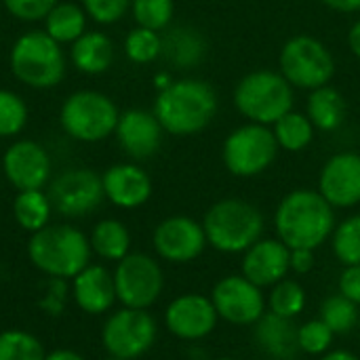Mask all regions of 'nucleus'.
<instances>
[{"label": "nucleus", "mask_w": 360, "mask_h": 360, "mask_svg": "<svg viewBox=\"0 0 360 360\" xmlns=\"http://www.w3.org/2000/svg\"><path fill=\"white\" fill-rule=\"evenodd\" d=\"M55 4H57V0H4L6 11L21 21L44 19L53 11Z\"/></svg>", "instance_id": "ea45409f"}, {"label": "nucleus", "mask_w": 360, "mask_h": 360, "mask_svg": "<svg viewBox=\"0 0 360 360\" xmlns=\"http://www.w3.org/2000/svg\"><path fill=\"white\" fill-rule=\"evenodd\" d=\"M205 51H207V44H205V38L200 36V32H196L194 27H188V25H179V27L169 30V34L162 38L160 55L171 65L186 70V68L198 65L205 57Z\"/></svg>", "instance_id": "5701e85b"}, {"label": "nucleus", "mask_w": 360, "mask_h": 360, "mask_svg": "<svg viewBox=\"0 0 360 360\" xmlns=\"http://www.w3.org/2000/svg\"><path fill=\"white\" fill-rule=\"evenodd\" d=\"M114 133L127 156L135 160H146L160 150L165 129L154 112L127 110L124 114H120Z\"/></svg>", "instance_id": "aec40b11"}, {"label": "nucleus", "mask_w": 360, "mask_h": 360, "mask_svg": "<svg viewBox=\"0 0 360 360\" xmlns=\"http://www.w3.org/2000/svg\"><path fill=\"white\" fill-rule=\"evenodd\" d=\"M51 211H53L51 198L42 190H23L15 196L13 202L15 221L19 224V228H23L30 234L49 226Z\"/></svg>", "instance_id": "bb28decb"}, {"label": "nucleus", "mask_w": 360, "mask_h": 360, "mask_svg": "<svg viewBox=\"0 0 360 360\" xmlns=\"http://www.w3.org/2000/svg\"><path fill=\"white\" fill-rule=\"evenodd\" d=\"M338 293L348 297L360 306V264L359 266H344L340 281H338Z\"/></svg>", "instance_id": "a19ab883"}, {"label": "nucleus", "mask_w": 360, "mask_h": 360, "mask_svg": "<svg viewBox=\"0 0 360 360\" xmlns=\"http://www.w3.org/2000/svg\"><path fill=\"white\" fill-rule=\"evenodd\" d=\"M274 131L266 124L249 122L234 129L224 141L221 158L226 169L236 177H255L264 173L278 154Z\"/></svg>", "instance_id": "9b49d317"}, {"label": "nucleus", "mask_w": 360, "mask_h": 360, "mask_svg": "<svg viewBox=\"0 0 360 360\" xmlns=\"http://www.w3.org/2000/svg\"><path fill=\"white\" fill-rule=\"evenodd\" d=\"M202 228L211 249L228 255H238L262 238L264 215L249 200L224 198L205 213Z\"/></svg>", "instance_id": "20e7f679"}, {"label": "nucleus", "mask_w": 360, "mask_h": 360, "mask_svg": "<svg viewBox=\"0 0 360 360\" xmlns=\"http://www.w3.org/2000/svg\"><path fill=\"white\" fill-rule=\"evenodd\" d=\"M331 249L342 266L360 264V215H350L340 221L331 234Z\"/></svg>", "instance_id": "473e14b6"}, {"label": "nucleus", "mask_w": 360, "mask_h": 360, "mask_svg": "<svg viewBox=\"0 0 360 360\" xmlns=\"http://www.w3.org/2000/svg\"><path fill=\"white\" fill-rule=\"evenodd\" d=\"M42 342L25 329L0 331V360H44Z\"/></svg>", "instance_id": "2f4dec72"}, {"label": "nucleus", "mask_w": 360, "mask_h": 360, "mask_svg": "<svg viewBox=\"0 0 360 360\" xmlns=\"http://www.w3.org/2000/svg\"><path fill=\"white\" fill-rule=\"evenodd\" d=\"M217 323V310L211 297L202 293L177 295L165 310L167 331L181 342H200L209 338Z\"/></svg>", "instance_id": "2eb2a0df"}, {"label": "nucleus", "mask_w": 360, "mask_h": 360, "mask_svg": "<svg viewBox=\"0 0 360 360\" xmlns=\"http://www.w3.org/2000/svg\"><path fill=\"white\" fill-rule=\"evenodd\" d=\"M217 114L215 89L198 78L173 80L154 101V116L165 133L186 137L200 133Z\"/></svg>", "instance_id": "f03ea898"}, {"label": "nucleus", "mask_w": 360, "mask_h": 360, "mask_svg": "<svg viewBox=\"0 0 360 360\" xmlns=\"http://www.w3.org/2000/svg\"><path fill=\"white\" fill-rule=\"evenodd\" d=\"M68 295H70L68 281H63V278H49V283L44 285V291H42V295L38 300V306H40V310L44 314L59 316L65 310Z\"/></svg>", "instance_id": "4c0bfd02"}, {"label": "nucleus", "mask_w": 360, "mask_h": 360, "mask_svg": "<svg viewBox=\"0 0 360 360\" xmlns=\"http://www.w3.org/2000/svg\"><path fill=\"white\" fill-rule=\"evenodd\" d=\"M360 306L344 297L342 293L329 295L319 308V319L338 335H348L356 329L360 321Z\"/></svg>", "instance_id": "7c9ffc66"}, {"label": "nucleus", "mask_w": 360, "mask_h": 360, "mask_svg": "<svg viewBox=\"0 0 360 360\" xmlns=\"http://www.w3.org/2000/svg\"><path fill=\"white\" fill-rule=\"evenodd\" d=\"M240 274L262 289H270L291 274V249L281 238H259L243 253Z\"/></svg>", "instance_id": "a211bd4d"}, {"label": "nucleus", "mask_w": 360, "mask_h": 360, "mask_svg": "<svg viewBox=\"0 0 360 360\" xmlns=\"http://www.w3.org/2000/svg\"><path fill=\"white\" fill-rule=\"evenodd\" d=\"M61 127L78 141H101L116 131L120 112L116 103L97 91H78L61 105Z\"/></svg>", "instance_id": "0eeeda50"}, {"label": "nucleus", "mask_w": 360, "mask_h": 360, "mask_svg": "<svg viewBox=\"0 0 360 360\" xmlns=\"http://www.w3.org/2000/svg\"><path fill=\"white\" fill-rule=\"evenodd\" d=\"M253 340L257 348L274 360H295L302 352L297 346V325L291 319L266 312L253 325Z\"/></svg>", "instance_id": "4be33fe9"}, {"label": "nucleus", "mask_w": 360, "mask_h": 360, "mask_svg": "<svg viewBox=\"0 0 360 360\" xmlns=\"http://www.w3.org/2000/svg\"><path fill=\"white\" fill-rule=\"evenodd\" d=\"M335 209L319 190H293L276 207L274 228L289 249L323 247L335 230Z\"/></svg>", "instance_id": "f257e3e1"}, {"label": "nucleus", "mask_w": 360, "mask_h": 360, "mask_svg": "<svg viewBox=\"0 0 360 360\" xmlns=\"http://www.w3.org/2000/svg\"><path fill=\"white\" fill-rule=\"evenodd\" d=\"M70 297L76 308L89 316L110 314L116 306V285L114 274L99 264H89L70 281Z\"/></svg>", "instance_id": "6ab92c4d"}, {"label": "nucleus", "mask_w": 360, "mask_h": 360, "mask_svg": "<svg viewBox=\"0 0 360 360\" xmlns=\"http://www.w3.org/2000/svg\"><path fill=\"white\" fill-rule=\"evenodd\" d=\"M105 198L118 209H137L143 207L152 196L150 175L131 162L114 165L101 175Z\"/></svg>", "instance_id": "412c9836"}, {"label": "nucleus", "mask_w": 360, "mask_h": 360, "mask_svg": "<svg viewBox=\"0 0 360 360\" xmlns=\"http://www.w3.org/2000/svg\"><path fill=\"white\" fill-rule=\"evenodd\" d=\"M91 255L89 236L70 224H49L27 240V259L46 278L72 281L91 264Z\"/></svg>", "instance_id": "7ed1b4c3"}, {"label": "nucleus", "mask_w": 360, "mask_h": 360, "mask_svg": "<svg viewBox=\"0 0 360 360\" xmlns=\"http://www.w3.org/2000/svg\"><path fill=\"white\" fill-rule=\"evenodd\" d=\"M49 198L59 215L82 217L93 213L101 205L105 194L101 177L95 171L70 169L51 181Z\"/></svg>", "instance_id": "ddd939ff"}, {"label": "nucleus", "mask_w": 360, "mask_h": 360, "mask_svg": "<svg viewBox=\"0 0 360 360\" xmlns=\"http://www.w3.org/2000/svg\"><path fill=\"white\" fill-rule=\"evenodd\" d=\"M272 131L278 141V148L287 152H302L304 148L310 146L314 137V124L310 122L308 114H300L293 110L278 118Z\"/></svg>", "instance_id": "c756f323"}, {"label": "nucleus", "mask_w": 360, "mask_h": 360, "mask_svg": "<svg viewBox=\"0 0 360 360\" xmlns=\"http://www.w3.org/2000/svg\"><path fill=\"white\" fill-rule=\"evenodd\" d=\"M281 74L291 86L314 91L329 84L335 74V61L319 38L300 34L289 38L281 51Z\"/></svg>", "instance_id": "9d476101"}, {"label": "nucleus", "mask_w": 360, "mask_h": 360, "mask_svg": "<svg viewBox=\"0 0 360 360\" xmlns=\"http://www.w3.org/2000/svg\"><path fill=\"white\" fill-rule=\"evenodd\" d=\"M234 105L251 122L268 127L293 110V86L283 74L257 70L236 84Z\"/></svg>", "instance_id": "39448f33"}, {"label": "nucleus", "mask_w": 360, "mask_h": 360, "mask_svg": "<svg viewBox=\"0 0 360 360\" xmlns=\"http://www.w3.org/2000/svg\"><path fill=\"white\" fill-rule=\"evenodd\" d=\"M173 13V0H133V17L139 27L160 32L171 23Z\"/></svg>", "instance_id": "c9c22d12"}, {"label": "nucleus", "mask_w": 360, "mask_h": 360, "mask_svg": "<svg viewBox=\"0 0 360 360\" xmlns=\"http://www.w3.org/2000/svg\"><path fill=\"white\" fill-rule=\"evenodd\" d=\"M116 300L122 308L150 310L165 291V272L156 257L133 251L114 268Z\"/></svg>", "instance_id": "1a4fd4ad"}, {"label": "nucleus", "mask_w": 360, "mask_h": 360, "mask_svg": "<svg viewBox=\"0 0 360 360\" xmlns=\"http://www.w3.org/2000/svg\"><path fill=\"white\" fill-rule=\"evenodd\" d=\"M105 360H122V359H116V356H105Z\"/></svg>", "instance_id": "09e8293b"}, {"label": "nucleus", "mask_w": 360, "mask_h": 360, "mask_svg": "<svg viewBox=\"0 0 360 360\" xmlns=\"http://www.w3.org/2000/svg\"><path fill=\"white\" fill-rule=\"evenodd\" d=\"M209 297L217 310L219 321H226L234 327H253L268 312L264 289L253 285L243 274L219 278L213 285Z\"/></svg>", "instance_id": "f8f14e48"}, {"label": "nucleus", "mask_w": 360, "mask_h": 360, "mask_svg": "<svg viewBox=\"0 0 360 360\" xmlns=\"http://www.w3.org/2000/svg\"><path fill=\"white\" fill-rule=\"evenodd\" d=\"M327 6L342 11V13H356L360 11V0H323Z\"/></svg>", "instance_id": "37998d69"}, {"label": "nucleus", "mask_w": 360, "mask_h": 360, "mask_svg": "<svg viewBox=\"0 0 360 360\" xmlns=\"http://www.w3.org/2000/svg\"><path fill=\"white\" fill-rule=\"evenodd\" d=\"M11 70L17 80L34 89L57 86L65 76V57L55 38L34 30L17 38L11 49Z\"/></svg>", "instance_id": "423d86ee"}, {"label": "nucleus", "mask_w": 360, "mask_h": 360, "mask_svg": "<svg viewBox=\"0 0 360 360\" xmlns=\"http://www.w3.org/2000/svg\"><path fill=\"white\" fill-rule=\"evenodd\" d=\"M84 13L93 17L97 23H114L131 6V0H82Z\"/></svg>", "instance_id": "58836bf2"}, {"label": "nucleus", "mask_w": 360, "mask_h": 360, "mask_svg": "<svg viewBox=\"0 0 360 360\" xmlns=\"http://www.w3.org/2000/svg\"><path fill=\"white\" fill-rule=\"evenodd\" d=\"M348 44H350V51L360 59V19L348 32Z\"/></svg>", "instance_id": "a18cd8bd"}, {"label": "nucleus", "mask_w": 360, "mask_h": 360, "mask_svg": "<svg viewBox=\"0 0 360 360\" xmlns=\"http://www.w3.org/2000/svg\"><path fill=\"white\" fill-rule=\"evenodd\" d=\"M213 360H236V359H232V356H219V359H213Z\"/></svg>", "instance_id": "de8ad7c7"}, {"label": "nucleus", "mask_w": 360, "mask_h": 360, "mask_svg": "<svg viewBox=\"0 0 360 360\" xmlns=\"http://www.w3.org/2000/svg\"><path fill=\"white\" fill-rule=\"evenodd\" d=\"M2 169L8 184L17 190H42L51 177V158L49 152L32 141L21 139L15 141L2 158Z\"/></svg>", "instance_id": "f3484780"}, {"label": "nucleus", "mask_w": 360, "mask_h": 360, "mask_svg": "<svg viewBox=\"0 0 360 360\" xmlns=\"http://www.w3.org/2000/svg\"><path fill=\"white\" fill-rule=\"evenodd\" d=\"M27 122V105L13 91L0 89V137L17 135Z\"/></svg>", "instance_id": "e433bc0d"}, {"label": "nucleus", "mask_w": 360, "mask_h": 360, "mask_svg": "<svg viewBox=\"0 0 360 360\" xmlns=\"http://www.w3.org/2000/svg\"><path fill=\"white\" fill-rule=\"evenodd\" d=\"M114 61V42L101 32H86L72 44V63L84 74H103Z\"/></svg>", "instance_id": "393cba45"}, {"label": "nucleus", "mask_w": 360, "mask_h": 360, "mask_svg": "<svg viewBox=\"0 0 360 360\" xmlns=\"http://www.w3.org/2000/svg\"><path fill=\"white\" fill-rule=\"evenodd\" d=\"M158 338V323L148 310H112L101 327V346L108 356L137 360L152 350Z\"/></svg>", "instance_id": "6e6552de"}, {"label": "nucleus", "mask_w": 360, "mask_h": 360, "mask_svg": "<svg viewBox=\"0 0 360 360\" xmlns=\"http://www.w3.org/2000/svg\"><path fill=\"white\" fill-rule=\"evenodd\" d=\"M89 243L91 251L103 262L118 264L131 253V232L118 219H101L99 224H95Z\"/></svg>", "instance_id": "a878e982"}, {"label": "nucleus", "mask_w": 360, "mask_h": 360, "mask_svg": "<svg viewBox=\"0 0 360 360\" xmlns=\"http://www.w3.org/2000/svg\"><path fill=\"white\" fill-rule=\"evenodd\" d=\"M333 342H335V333L321 319H312L297 325V346L302 354L323 356L329 350H333Z\"/></svg>", "instance_id": "72a5a7b5"}, {"label": "nucleus", "mask_w": 360, "mask_h": 360, "mask_svg": "<svg viewBox=\"0 0 360 360\" xmlns=\"http://www.w3.org/2000/svg\"><path fill=\"white\" fill-rule=\"evenodd\" d=\"M124 53L133 63H150L160 57L162 38L158 36V32L137 25L129 32L124 40Z\"/></svg>", "instance_id": "f704fd0d"}, {"label": "nucleus", "mask_w": 360, "mask_h": 360, "mask_svg": "<svg viewBox=\"0 0 360 360\" xmlns=\"http://www.w3.org/2000/svg\"><path fill=\"white\" fill-rule=\"evenodd\" d=\"M156 255L169 264L196 262L209 247L202 221L188 215H173L162 219L152 234Z\"/></svg>", "instance_id": "4468645a"}, {"label": "nucleus", "mask_w": 360, "mask_h": 360, "mask_svg": "<svg viewBox=\"0 0 360 360\" xmlns=\"http://www.w3.org/2000/svg\"><path fill=\"white\" fill-rule=\"evenodd\" d=\"M314 268V251L312 249H291V272L302 276L312 272Z\"/></svg>", "instance_id": "79ce46f5"}, {"label": "nucleus", "mask_w": 360, "mask_h": 360, "mask_svg": "<svg viewBox=\"0 0 360 360\" xmlns=\"http://www.w3.org/2000/svg\"><path fill=\"white\" fill-rule=\"evenodd\" d=\"M319 192L333 209H352L360 202V154L331 156L319 175Z\"/></svg>", "instance_id": "dca6fc26"}, {"label": "nucleus", "mask_w": 360, "mask_h": 360, "mask_svg": "<svg viewBox=\"0 0 360 360\" xmlns=\"http://www.w3.org/2000/svg\"><path fill=\"white\" fill-rule=\"evenodd\" d=\"M86 13L82 6L74 2H61L55 4L53 11L44 17L46 19V34L55 38L59 44L61 42H76L84 34L86 25Z\"/></svg>", "instance_id": "cd10ccee"}, {"label": "nucleus", "mask_w": 360, "mask_h": 360, "mask_svg": "<svg viewBox=\"0 0 360 360\" xmlns=\"http://www.w3.org/2000/svg\"><path fill=\"white\" fill-rule=\"evenodd\" d=\"M44 360H86L82 354H78L76 350H68V348H59V350H51L46 352Z\"/></svg>", "instance_id": "c03bdc74"}, {"label": "nucleus", "mask_w": 360, "mask_h": 360, "mask_svg": "<svg viewBox=\"0 0 360 360\" xmlns=\"http://www.w3.org/2000/svg\"><path fill=\"white\" fill-rule=\"evenodd\" d=\"M266 304H268V312L295 321L306 310L308 295L297 281L287 276L274 287H270V293L266 295Z\"/></svg>", "instance_id": "c85d7f7f"}, {"label": "nucleus", "mask_w": 360, "mask_h": 360, "mask_svg": "<svg viewBox=\"0 0 360 360\" xmlns=\"http://www.w3.org/2000/svg\"><path fill=\"white\" fill-rule=\"evenodd\" d=\"M308 118L319 131H338L346 120V99L331 84L310 91L308 97Z\"/></svg>", "instance_id": "b1692460"}, {"label": "nucleus", "mask_w": 360, "mask_h": 360, "mask_svg": "<svg viewBox=\"0 0 360 360\" xmlns=\"http://www.w3.org/2000/svg\"><path fill=\"white\" fill-rule=\"evenodd\" d=\"M319 360H360L354 352L350 350H329L327 354L319 356Z\"/></svg>", "instance_id": "49530a36"}]
</instances>
